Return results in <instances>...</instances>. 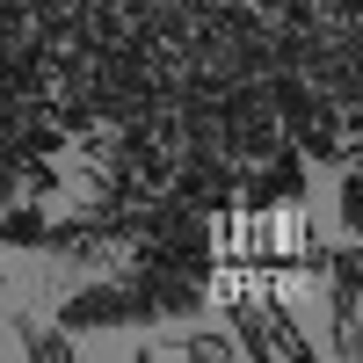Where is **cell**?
Listing matches in <instances>:
<instances>
[{
	"label": "cell",
	"instance_id": "obj_2",
	"mask_svg": "<svg viewBox=\"0 0 363 363\" xmlns=\"http://www.w3.org/2000/svg\"><path fill=\"white\" fill-rule=\"evenodd\" d=\"M174 349L189 356V363H203V356H240V342L225 335V327H189V335H182Z\"/></svg>",
	"mask_w": 363,
	"mask_h": 363
},
{
	"label": "cell",
	"instance_id": "obj_3",
	"mask_svg": "<svg viewBox=\"0 0 363 363\" xmlns=\"http://www.w3.org/2000/svg\"><path fill=\"white\" fill-rule=\"evenodd\" d=\"M0 298H8V262H0Z\"/></svg>",
	"mask_w": 363,
	"mask_h": 363
},
{
	"label": "cell",
	"instance_id": "obj_1",
	"mask_svg": "<svg viewBox=\"0 0 363 363\" xmlns=\"http://www.w3.org/2000/svg\"><path fill=\"white\" fill-rule=\"evenodd\" d=\"M22 356H37V363H66V356H80V335H66V327L58 320H15V335H8Z\"/></svg>",
	"mask_w": 363,
	"mask_h": 363
}]
</instances>
